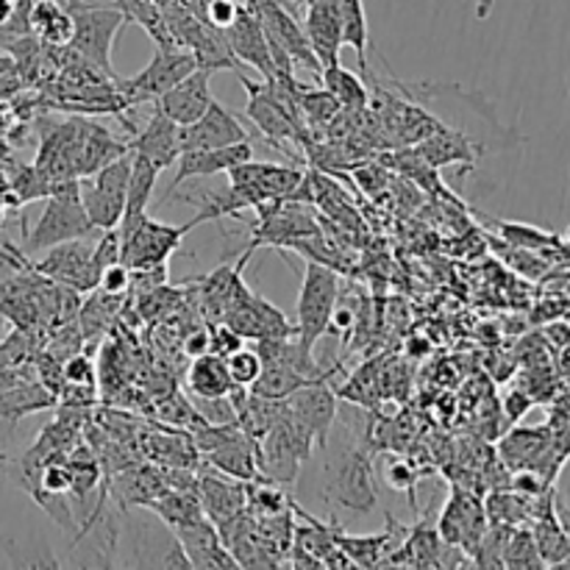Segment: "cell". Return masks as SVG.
I'll use <instances>...</instances> for the list:
<instances>
[{"label":"cell","instance_id":"obj_26","mask_svg":"<svg viewBox=\"0 0 570 570\" xmlns=\"http://www.w3.org/2000/svg\"><path fill=\"white\" fill-rule=\"evenodd\" d=\"M317 379L326 376H309V373L298 371L295 365H289L287 360H267L265 367H262L259 379L250 384V393L262 395V399L284 401L295 393V390L306 387V384L317 382Z\"/></svg>","mask_w":570,"mask_h":570},{"label":"cell","instance_id":"obj_38","mask_svg":"<svg viewBox=\"0 0 570 570\" xmlns=\"http://www.w3.org/2000/svg\"><path fill=\"white\" fill-rule=\"evenodd\" d=\"M65 382L76 390H95V365L89 356L76 354L65 365Z\"/></svg>","mask_w":570,"mask_h":570},{"label":"cell","instance_id":"obj_20","mask_svg":"<svg viewBox=\"0 0 570 570\" xmlns=\"http://www.w3.org/2000/svg\"><path fill=\"white\" fill-rule=\"evenodd\" d=\"M304 31L312 45V53L317 56L323 67L340 65V50H343V28H340L337 6L334 0H309L304 9Z\"/></svg>","mask_w":570,"mask_h":570},{"label":"cell","instance_id":"obj_12","mask_svg":"<svg viewBox=\"0 0 570 570\" xmlns=\"http://www.w3.org/2000/svg\"><path fill=\"white\" fill-rule=\"evenodd\" d=\"M259 223L254 228V245H289L295 239L315 237L321 234L315 217L306 215V206L301 200H267L256 206Z\"/></svg>","mask_w":570,"mask_h":570},{"label":"cell","instance_id":"obj_22","mask_svg":"<svg viewBox=\"0 0 570 570\" xmlns=\"http://www.w3.org/2000/svg\"><path fill=\"white\" fill-rule=\"evenodd\" d=\"M178 131H181V126H176V122L167 120L159 109H154L148 117V126H145L142 131H134L128 145H131L134 154L145 156V159L154 167H159L161 173L167 170V167L176 165L178 156H181V139H178Z\"/></svg>","mask_w":570,"mask_h":570},{"label":"cell","instance_id":"obj_16","mask_svg":"<svg viewBox=\"0 0 570 570\" xmlns=\"http://www.w3.org/2000/svg\"><path fill=\"white\" fill-rule=\"evenodd\" d=\"M254 159V145L250 142H234V145H220V148H200V150H181L176 161V176L170 181V193L165 195V200H170V195L181 187L187 178H206L217 176V173H228L232 167L243 165V161Z\"/></svg>","mask_w":570,"mask_h":570},{"label":"cell","instance_id":"obj_36","mask_svg":"<svg viewBox=\"0 0 570 570\" xmlns=\"http://www.w3.org/2000/svg\"><path fill=\"white\" fill-rule=\"evenodd\" d=\"M70 468L65 462L48 460L39 471V490H42V499H59V495L70 493Z\"/></svg>","mask_w":570,"mask_h":570},{"label":"cell","instance_id":"obj_45","mask_svg":"<svg viewBox=\"0 0 570 570\" xmlns=\"http://www.w3.org/2000/svg\"><path fill=\"white\" fill-rule=\"evenodd\" d=\"M568 92H570V76H568Z\"/></svg>","mask_w":570,"mask_h":570},{"label":"cell","instance_id":"obj_31","mask_svg":"<svg viewBox=\"0 0 570 570\" xmlns=\"http://www.w3.org/2000/svg\"><path fill=\"white\" fill-rule=\"evenodd\" d=\"M549 449V440L540 429H518L501 443V460L512 468H534V456Z\"/></svg>","mask_w":570,"mask_h":570},{"label":"cell","instance_id":"obj_18","mask_svg":"<svg viewBox=\"0 0 570 570\" xmlns=\"http://www.w3.org/2000/svg\"><path fill=\"white\" fill-rule=\"evenodd\" d=\"M209 70H195L187 78L176 83V87L167 89L161 98L154 100V109H159L167 120H173L176 126H189L198 117H204V111L215 104V95H212L209 83Z\"/></svg>","mask_w":570,"mask_h":570},{"label":"cell","instance_id":"obj_30","mask_svg":"<svg viewBox=\"0 0 570 570\" xmlns=\"http://www.w3.org/2000/svg\"><path fill=\"white\" fill-rule=\"evenodd\" d=\"M343 28V45L354 48L356 61H360V76H371L367 70V48H371V26H367L365 0H334Z\"/></svg>","mask_w":570,"mask_h":570},{"label":"cell","instance_id":"obj_39","mask_svg":"<svg viewBox=\"0 0 570 570\" xmlns=\"http://www.w3.org/2000/svg\"><path fill=\"white\" fill-rule=\"evenodd\" d=\"M237 11H239L237 0H209V3H206V22L220 28V31H226V28L234 22V17H237Z\"/></svg>","mask_w":570,"mask_h":570},{"label":"cell","instance_id":"obj_24","mask_svg":"<svg viewBox=\"0 0 570 570\" xmlns=\"http://www.w3.org/2000/svg\"><path fill=\"white\" fill-rule=\"evenodd\" d=\"M156 181H159V167L150 165L145 156L131 150V173H128V189H126V212H122L120 226L115 228L117 234H128L137 228L139 223L148 217L150 198H154Z\"/></svg>","mask_w":570,"mask_h":570},{"label":"cell","instance_id":"obj_28","mask_svg":"<svg viewBox=\"0 0 570 570\" xmlns=\"http://www.w3.org/2000/svg\"><path fill=\"white\" fill-rule=\"evenodd\" d=\"M28 28L50 48H67L72 39V14L59 0H37L28 11Z\"/></svg>","mask_w":570,"mask_h":570},{"label":"cell","instance_id":"obj_33","mask_svg":"<svg viewBox=\"0 0 570 570\" xmlns=\"http://www.w3.org/2000/svg\"><path fill=\"white\" fill-rule=\"evenodd\" d=\"M501 562H504V568H546L529 529H510Z\"/></svg>","mask_w":570,"mask_h":570},{"label":"cell","instance_id":"obj_6","mask_svg":"<svg viewBox=\"0 0 570 570\" xmlns=\"http://www.w3.org/2000/svg\"><path fill=\"white\" fill-rule=\"evenodd\" d=\"M326 501H334L356 515H367L379 504L371 451L362 443H354L334 456L326 465Z\"/></svg>","mask_w":570,"mask_h":570},{"label":"cell","instance_id":"obj_43","mask_svg":"<svg viewBox=\"0 0 570 570\" xmlns=\"http://www.w3.org/2000/svg\"><path fill=\"white\" fill-rule=\"evenodd\" d=\"M476 3V17L479 20H484V17H490V9H493L495 0H473Z\"/></svg>","mask_w":570,"mask_h":570},{"label":"cell","instance_id":"obj_25","mask_svg":"<svg viewBox=\"0 0 570 570\" xmlns=\"http://www.w3.org/2000/svg\"><path fill=\"white\" fill-rule=\"evenodd\" d=\"M417 154L429 161L432 167H449V165H473L476 156L482 154V145L473 142L462 128H440L432 137L421 139L415 145Z\"/></svg>","mask_w":570,"mask_h":570},{"label":"cell","instance_id":"obj_11","mask_svg":"<svg viewBox=\"0 0 570 570\" xmlns=\"http://www.w3.org/2000/svg\"><path fill=\"white\" fill-rule=\"evenodd\" d=\"M37 271L78 293H89L98 287L100 278V267L95 265V237L89 234V237L53 245L48 248V256L37 262Z\"/></svg>","mask_w":570,"mask_h":570},{"label":"cell","instance_id":"obj_14","mask_svg":"<svg viewBox=\"0 0 570 570\" xmlns=\"http://www.w3.org/2000/svg\"><path fill=\"white\" fill-rule=\"evenodd\" d=\"M379 568H445V543L432 512H426L421 523L406 529L404 538Z\"/></svg>","mask_w":570,"mask_h":570},{"label":"cell","instance_id":"obj_7","mask_svg":"<svg viewBox=\"0 0 570 570\" xmlns=\"http://www.w3.org/2000/svg\"><path fill=\"white\" fill-rule=\"evenodd\" d=\"M195 70H198V59L189 48H184V45H156V53L148 61V67L128 78V81L115 78V89L120 92L122 104L139 106L161 98L167 89L176 87L181 78H187Z\"/></svg>","mask_w":570,"mask_h":570},{"label":"cell","instance_id":"obj_41","mask_svg":"<svg viewBox=\"0 0 570 570\" xmlns=\"http://www.w3.org/2000/svg\"><path fill=\"white\" fill-rule=\"evenodd\" d=\"M212 351V337L206 332H198L195 337L187 340V354L200 356V354H209Z\"/></svg>","mask_w":570,"mask_h":570},{"label":"cell","instance_id":"obj_37","mask_svg":"<svg viewBox=\"0 0 570 570\" xmlns=\"http://www.w3.org/2000/svg\"><path fill=\"white\" fill-rule=\"evenodd\" d=\"M131 267L126 265V262H111V265H106L104 271H100V278H98V287L104 295H122L128 289V284H131Z\"/></svg>","mask_w":570,"mask_h":570},{"label":"cell","instance_id":"obj_35","mask_svg":"<svg viewBox=\"0 0 570 570\" xmlns=\"http://www.w3.org/2000/svg\"><path fill=\"white\" fill-rule=\"evenodd\" d=\"M384 482L390 484L399 493L410 495L412 507H415V484H417V471L412 462L401 460V456H390L384 460Z\"/></svg>","mask_w":570,"mask_h":570},{"label":"cell","instance_id":"obj_8","mask_svg":"<svg viewBox=\"0 0 570 570\" xmlns=\"http://www.w3.org/2000/svg\"><path fill=\"white\" fill-rule=\"evenodd\" d=\"M243 6L254 11V17L262 22V28H265L267 33V42H271L273 48H282L284 53L293 59L295 67H304L306 72L321 78L323 65L317 61V56L312 53V45L309 39H306L304 26L295 20V14L282 3V0H243Z\"/></svg>","mask_w":570,"mask_h":570},{"label":"cell","instance_id":"obj_29","mask_svg":"<svg viewBox=\"0 0 570 570\" xmlns=\"http://www.w3.org/2000/svg\"><path fill=\"white\" fill-rule=\"evenodd\" d=\"M323 89L332 95L345 111H367L371 106V87L365 83V76L345 70L343 65H328L321 70Z\"/></svg>","mask_w":570,"mask_h":570},{"label":"cell","instance_id":"obj_32","mask_svg":"<svg viewBox=\"0 0 570 570\" xmlns=\"http://www.w3.org/2000/svg\"><path fill=\"white\" fill-rule=\"evenodd\" d=\"M495 228H499L501 239H507V245L518 250H532V254H540V250H549L560 245V237L551 232H543V228H534L529 223H504L495 220Z\"/></svg>","mask_w":570,"mask_h":570},{"label":"cell","instance_id":"obj_19","mask_svg":"<svg viewBox=\"0 0 570 570\" xmlns=\"http://www.w3.org/2000/svg\"><path fill=\"white\" fill-rule=\"evenodd\" d=\"M334 543L340 546L348 562L354 568H379L384 562V557L399 546V540L404 538L406 527H401L399 521H393V515H387V529L379 534H348L337 521H332Z\"/></svg>","mask_w":570,"mask_h":570},{"label":"cell","instance_id":"obj_9","mask_svg":"<svg viewBox=\"0 0 570 570\" xmlns=\"http://www.w3.org/2000/svg\"><path fill=\"white\" fill-rule=\"evenodd\" d=\"M193 232V223L184 226H165L159 220L145 217L137 228L128 234H117L120 237V262H126L131 271H154V267H165L173 250L181 245L184 234Z\"/></svg>","mask_w":570,"mask_h":570},{"label":"cell","instance_id":"obj_42","mask_svg":"<svg viewBox=\"0 0 570 570\" xmlns=\"http://www.w3.org/2000/svg\"><path fill=\"white\" fill-rule=\"evenodd\" d=\"M529 406H532V401H529L527 395H521V393H515L510 401H507V412H510L512 421H518V417H521L523 412L529 410Z\"/></svg>","mask_w":570,"mask_h":570},{"label":"cell","instance_id":"obj_5","mask_svg":"<svg viewBox=\"0 0 570 570\" xmlns=\"http://www.w3.org/2000/svg\"><path fill=\"white\" fill-rule=\"evenodd\" d=\"M128 173H131V150L106 161L92 176L78 178V198L95 232H111L120 226L122 212H126Z\"/></svg>","mask_w":570,"mask_h":570},{"label":"cell","instance_id":"obj_17","mask_svg":"<svg viewBox=\"0 0 570 570\" xmlns=\"http://www.w3.org/2000/svg\"><path fill=\"white\" fill-rule=\"evenodd\" d=\"M181 139V150H200V148H220V145H234V142H250L248 131L239 122V117L234 111H228L226 106L215 104L204 111V117H198L189 126H181L178 131Z\"/></svg>","mask_w":570,"mask_h":570},{"label":"cell","instance_id":"obj_44","mask_svg":"<svg viewBox=\"0 0 570 570\" xmlns=\"http://www.w3.org/2000/svg\"><path fill=\"white\" fill-rule=\"evenodd\" d=\"M59 3H61V6H67V9H72V6L81 3V0H59Z\"/></svg>","mask_w":570,"mask_h":570},{"label":"cell","instance_id":"obj_10","mask_svg":"<svg viewBox=\"0 0 570 570\" xmlns=\"http://www.w3.org/2000/svg\"><path fill=\"white\" fill-rule=\"evenodd\" d=\"M488 527L490 521L484 501L476 499L473 493H468V490H451L449 501H445L443 512H440L438 518V532L440 538H443V543L451 546V549L465 551L473 560Z\"/></svg>","mask_w":570,"mask_h":570},{"label":"cell","instance_id":"obj_2","mask_svg":"<svg viewBox=\"0 0 570 570\" xmlns=\"http://www.w3.org/2000/svg\"><path fill=\"white\" fill-rule=\"evenodd\" d=\"M340 301V278L334 267L323 262H306L304 282L298 293V323H295V343L312 356L317 340L328 332V321Z\"/></svg>","mask_w":570,"mask_h":570},{"label":"cell","instance_id":"obj_3","mask_svg":"<svg viewBox=\"0 0 570 570\" xmlns=\"http://www.w3.org/2000/svg\"><path fill=\"white\" fill-rule=\"evenodd\" d=\"M72 14V39L67 48L78 61L95 67L98 72H106L109 78H117L111 70V45H115L117 31L126 22L120 6H87L76 3L70 9Z\"/></svg>","mask_w":570,"mask_h":570},{"label":"cell","instance_id":"obj_23","mask_svg":"<svg viewBox=\"0 0 570 570\" xmlns=\"http://www.w3.org/2000/svg\"><path fill=\"white\" fill-rule=\"evenodd\" d=\"M204 462L215 471L226 473V476L239 479V482H256L259 476V443L250 440L248 434L239 432L228 443L217 445V449L206 451Z\"/></svg>","mask_w":570,"mask_h":570},{"label":"cell","instance_id":"obj_40","mask_svg":"<svg viewBox=\"0 0 570 570\" xmlns=\"http://www.w3.org/2000/svg\"><path fill=\"white\" fill-rule=\"evenodd\" d=\"M212 345H215V351H212V354H217L226 360L228 354H234L237 348H243V337H239L234 328H228L226 323H220L215 332V337H212Z\"/></svg>","mask_w":570,"mask_h":570},{"label":"cell","instance_id":"obj_21","mask_svg":"<svg viewBox=\"0 0 570 570\" xmlns=\"http://www.w3.org/2000/svg\"><path fill=\"white\" fill-rule=\"evenodd\" d=\"M198 501L204 507V515L215 527H220L245 510V482L206 465V471L198 476Z\"/></svg>","mask_w":570,"mask_h":570},{"label":"cell","instance_id":"obj_27","mask_svg":"<svg viewBox=\"0 0 570 570\" xmlns=\"http://www.w3.org/2000/svg\"><path fill=\"white\" fill-rule=\"evenodd\" d=\"M187 390L193 399H226L234 390L226 360L212 354V351L209 354L195 356L187 373Z\"/></svg>","mask_w":570,"mask_h":570},{"label":"cell","instance_id":"obj_34","mask_svg":"<svg viewBox=\"0 0 570 570\" xmlns=\"http://www.w3.org/2000/svg\"><path fill=\"white\" fill-rule=\"evenodd\" d=\"M226 367H228V376H232L234 387H250V384L259 379L262 367H265V360L256 348H237L234 354L226 356Z\"/></svg>","mask_w":570,"mask_h":570},{"label":"cell","instance_id":"obj_13","mask_svg":"<svg viewBox=\"0 0 570 570\" xmlns=\"http://www.w3.org/2000/svg\"><path fill=\"white\" fill-rule=\"evenodd\" d=\"M326 379H317V382L306 384V387L295 390L289 399H284L287 412L309 429L317 449H328V432H332V423L337 417V393L328 387Z\"/></svg>","mask_w":570,"mask_h":570},{"label":"cell","instance_id":"obj_1","mask_svg":"<svg viewBox=\"0 0 570 570\" xmlns=\"http://www.w3.org/2000/svg\"><path fill=\"white\" fill-rule=\"evenodd\" d=\"M312 449H317V445L309 429L295 421L284 406L282 417L259 440V476L265 482L278 484V488H293L301 465L309 460Z\"/></svg>","mask_w":570,"mask_h":570},{"label":"cell","instance_id":"obj_4","mask_svg":"<svg viewBox=\"0 0 570 570\" xmlns=\"http://www.w3.org/2000/svg\"><path fill=\"white\" fill-rule=\"evenodd\" d=\"M89 234H95V226L89 223L81 198H78V178H72L59 193L48 195L42 215L26 234L22 248H26V254H39V250L53 248V245L89 237Z\"/></svg>","mask_w":570,"mask_h":570},{"label":"cell","instance_id":"obj_15","mask_svg":"<svg viewBox=\"0 0 570 570\" xmlns=\"http://www.w3.org/2000/svg\"><path fill=\"white\" fill-rule=\"evenodd\" d=\"M226 42L232 48V56L243 65L254 67L265 81L276 78V65H273L271 56V42H267V33L262 28V22L256 20L254 11L239 6L237 17H234L232 26L226 28Z\"/></svg>","mask_w":570,"mask_h":570}]
</instances>
